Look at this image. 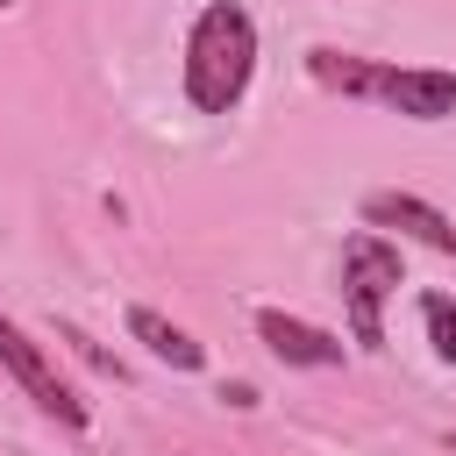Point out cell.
Segmentation results:
<instances>
[{
	"label": "cell",
	"instance_id": "cell-9",
	"mask_svg": "<svg viewBox=\"0 0 456 456\" xmlns=\"http://www.w3.org/2000/svg\"><path fill=\"white\" fill-rule=\"evenodd\" d=\"M420 328H428L435 356L456 363V299H449V292H420Z\"/></svg>",
	"mask_w": 456,
	"mask_h": 456
},
{
	"label": "cell",
	"instance_id": "cell-4",
	"mask_svg": "<svg viewBox=\"0 0 456 456\" xmlns=\"http://www.w3.org/2000/svg\"><path fill=\"white\" fill-rule=\"evenodd\" d=\"M370 100H385L406 121H449L456 114V71H435V64H378Z\"/></svg>",
	"mask_w": 456,
	"mask_h": 456
},
{
	"label": "cell",
	"instance_id": "cell-5",
	"mask_svg": "<svg viewBox=\"0 0 456 456\" xmlns=\"http://www.w3.org/2000/svg\"><path fill=\"white\" fill-rule=\"evenodd\" d=\"M363 228H392V235H406V242H420L435 256H456V221L420 192H370L363 200Z\"/></svg>",
	"mask_w": 456,
	"mask_h": 456
},
{
	"label": "cell",
	"instance_id": "cell-11",
	"mask_svg": "<svg viewBox=\"0 0 456 456\" xmlns=\"http://www.w3.org/2000/svg\"><path fill=\"white\" fill-rule=\"evenodd\" d=\"M214 399H228V406H235V413H249V406H256V385H242V378H228V385H221V392H214Z\"/></svg>",
	"mask_w": 456,
	"mask_h": 456
},
{
	"label": "cell",
	"instance_id": "cell-3",
	"mask_svg": "<svg viewBox=\"0 0 456 456\" xmlns=\"http://www.w3.org/2000/svg\"><path fill=\"white\" fill-rule=\"evenodd\" d=\"M0 370H7V378H14V385H21V392H28L57 428H86V399L57 378V363L43 356V342H28L7 314H0Z\"/></svg>",
	"mask_w": 456,
	"mask_h": 456
},
{
	"label": "cell",
	"instance_id": "cell-6",
	"mask_svg": "<svg viewBox=\"0 0 456 456\" xmlns=\"http://www.w3.org/2000/svg\"><path fill=\"white\" fill-rule=\"evenodd\" d=\"M256 335H264V349H271L278 363H299V370H335V363H342V342H335L328 328L299 321V314L264 306V314H256Z\"/></svg>",
	"mask_w": 456,
	"mask_h": 456
},
{
	"label": "cell",
	"instance_id": "cell-7",
	"mask_svg": "<svg viewBox=\"0 0 456 456\" xmlns=\"http://www.w3.org/2000/svg\"><path fill=\"white\" fill-rule=\"evenodd\" d=\"M128 335H135L157 363H171V370H200V363H207V349H200L178 321H164L157 306H128Z\"/></svg>",
	"mask_w": 456,
	"mask_h": 456
},
{
	"label": "cell",
	"instance_id": "cell-12",
	"mask_svg": "<svg viewBox=\"0 0 456 456\" xmlns=\"http://www.w3.org/2000/svg\"><path fill=\"white\" fill-rule=\"evenodd\" d=\"M449 449H456V435H449Z\"/></svg>",
	"mask_w": 456,
	"mask_h": 456
},
{
	"label": "cell",
	"instance_id": "cell-2",
	"mask_svg": "<svg viewBox=\"0 0 456 456\" xmlns=\"http://www.w3.org/2000/svg\"><path fill=\"white\" fill-rule=\"evenodd\" d=\"M399 249L385 235H349L342 242V306H349V335L363 349H385V299L399 292Z\"/></svg>",
	"mask_w": 456,
	"mask_h": 456
},
{
	"label": "cell",
	"instance_id": "cell-8",
	"mask_svg": "<svg viewBox=\"0 0 456 456\" xmlns=\"http://www.w3.org/2000/svg\"><path fill=\"white\" fill-rule=\"evenodd\" d=\"M306 71L328 86V93H370V78H378V64H363V57H349V50H306Z\"/></svg>",
	"mask_w": 456,
	"mask_h": 456
},
{
	"label": "cell",
	"instance_id": "cell-13",
	"mask_svg": "<svg viewBox=\"0 0 456 456\" xmlns=\"http://www.w3.org/2000/svg\"><path fill=\"white\" fill-rule=\"evenodd\" d=\"M0 7H7V0H0Z\"/></svg>",
	"mask_w": 456,
	"mask_h": 456
},
{
	"label": "cell",
	"instance_id": "cell-10",
	"mask_svg": "<svg viewBox=\"0 0 456 456\" xmlns=\"http://www.w3.org/2000/svg\"><path fill=\"white\" fill-rule=\"evenodd\" d=\"M64 342H71V349H78V356H86L93 370H107V378H128V370H121V356H107V349H100L93 335H78V328H64Z\"/></svg>",
	"mask_w": 456,
	"mask_h": 456
},
{
	"label": "cell",
	"instance_id": "cell-1",
	"mask_svg": "<svg viewBox=\"0 0 456 456\" xmlns=\"http://www.w3.org/2000/svg\"><path fill=\"white\" fill-rule=\"evenodd\" d=\"M256 78V21L235 0H207L185 28V100L192 114H235Z\"/></svg>",
	"mask_w": 456,
	"mask_h": 456
}]
</instances>
